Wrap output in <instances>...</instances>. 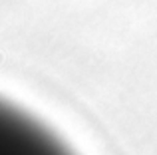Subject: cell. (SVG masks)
<instances>
[{
	"label": "cell",
	"instance_id": "6da1fadb",
	"mask_svg": "<svg viewBox=\"0 0 157 155\" xmlns=\"http://www.w3.org/2000/svg\"><path fill=\"white\" fill-rule=\"evenodd\" d=\"M0 155H72L32 115L0 100Z\"/></svg>",
	"mask_w": 157,
	"mask_h": 155
}]
</instances>
